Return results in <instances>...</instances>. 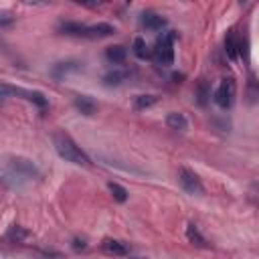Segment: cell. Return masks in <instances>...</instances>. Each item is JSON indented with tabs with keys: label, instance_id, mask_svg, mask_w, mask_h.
Masks as SVG:
<instances>
[{
	"label": "cell",
	"instance_id": "6da1fadb",
	"mask_svg": "<svg viewBox=\"0 0 259 259\" xmlns=\"http://www.w3.org/2000/svg\"><path fill=\"white\" fill-rule=\"evenodd\" d=\"M53 144H55V150L57 154L67 160V162H73L77 166H91V158L73 142V138L65 132H55L53 136Z\"/></svg>",
	"mask_w": 259,
	"mask_h": 259
},
{
	"label": "cell",
	"instance_id": "7a4b0ae2",
	"mask_svg": "<svg viewBox=\"0 0 259 259\" xmlns=\"http://www.w3.org/2000/svg\"><path fill=\"white\" fill-rule=\"evenodd\" d=\"M174 38H176V32H166L164 36H160L156 40L154 57L164 67H168V65L174 63Z\"/></svg>",
	"mask_w": 259,
	"mask_h": 259
},
{
	"label": "cell",
	"instance_id": "3957f363",
	"mask_svg": "<svg viewBox=\"0 0 259 259\" xmlns=\"http://www.w3.org/2000/svg\"><path fill=\"white\" fill-rule=\"evenodd\" d=\"M235 93H237V85H235V81L229 77V79H223V81L219 83V87L214 89L212 99H214V103H217L221 109H229V107L233 105V101H235Z\"/></svg>",
	"mask_w": 259,
	"mask_h": 259
},
{
	"label": "cell",
	"instance_id": "277c9868",
	"mask_svg": "<svg viewBox=\"0 0 259 259\" xmlns=\"http://www.w3.org/2000/svg\"><path fill=\"white\" fill-rule=\"evenodd\" d=\"M6 168L12 176L18 178H38V168L26 158H10L6 162Z\"/></svg>",
	"mask_w": 259,
	"mask_h": 259
},
{
	"label": "cell",
	"instance_id": "5b68a950",
	"mask_svg": "<svg viewBox=\"0 0 259 259\" xmlns=\"http://www.w3.org/2000/svg\"><path fill=\"white\" fill-rule=\"evenodd\" d=\"M178 184L188 194H204V186H202L200 178L192 170H188V168H180L178 170Z\"/></svg>",
	"mask_w": 259,
	"mask_h": 259
},
{
	"label": "cell",
	"instance_id": "8992f818",
	"mask_svg": "<svg viewBox=\"0 0 259 259\" xmlns=\"http://www.w3.org/2000/svg\"><path fill=\"white\" fill-rule=\"evenodd\" d=\"M101 251L105 255H113V257H125L130 253V245L119 241V239H103L101 243Z\"/></svg>",
	"mask_w": 259,
	"mask_h": 259
},
{
	"label": "cell",
	"instance_id": "52a82bcc",
	"mask_svg": "<svg viewBox=\"0 0 259 259\" xmlns=\"http://www.w3.org/2000/svg\"><path fill=\"white\" fill-rule=\"evenodd\" d=\"M140 20H142V26H146L150 30H162L166 26V18L162 14H158V12H154V10L142 12V18Z\"/></svg>",
	"mask_w": 259,
	"mask_h": 259
},
{
	"label": "cell",
	"instance_id": "ba28073f",
	"mask_svg": "<svg viewBox=\"0 0 259 259\" xmlns=\"http://www.w3.org/2000/svg\"><path fill=\"white\" fill-rule=\"evenodd\" d=\"M115 32V28L107 22H97V24H89L85 30V38H105L111 36Z\"/></svg>",
	"mask_w": 259,
	"mask_h": 259
},
{
	"label": "cell",
	"instance_id": "9c48e42d",
	"mask_svg": "<svg viewBox=\"0 0 259 259\" xmlns=\"http://www.w3.org/2000/svg\"><path fill=\"white\" fill-rule=\"evenodd\" d=\"M59 30L67 36H85L87 24H81V22H75V20H65V22L59 24Z\"/></svg>",
	"mask_w": 259,
	"mask_h": 259
},
{
	"label": "cell",
	"instance_id": "30bf717a",
	"mask_svg": "<svg viewBox=\"0 0 259 259\" xmlns=\"http://www.w3.org/2000/svg\"><path fill=\"white\" fill-rule=\"evenodd\" d=\"M239 51H241V42H239L235 30H229L227 36H225V53H227V57L231 61H235L239 57Z\"/></svg>",
	"mask_w": 259,
	"mask_h": 259
},
{
	"label": "cell",
	"instance_id": "8fae6325",
	"mask_svg": "<svg viewBox=\"0 0 259 259\" xmlns=\"http://www.w3.org/2000/svg\"><path fill=\"white\" fill-rule=\"evenodd\" d=\"M75 107L83 113V115H93L97 111V103L89 97V95H77L75 97Z\"/></svg>",
	"mask_w": 259,
	"mask_h": 259
},
{
	"label": "cell",
	"instance_id": "7c38bea8",
	"mask_svg": "<svg viewBox=\"0 0 259 259\" xmlns=\"http://www.w3.org/2000/svg\"><path fill=\"white\" fill-rule=\"evenodd\" d=\"M166 125H168L170 130H176V132H184V130L188 127V121H186V117H184L182 113H178V111H172V113H168V115H166Z\"/></svg>",
	"mask_w": 259,
	"mask_h": 259
},
{
	"label": "cell",
	"instance_id": "4fadbf2b",
	"mask_svg": "<svg viewBox=\"0 0 259 259\" xmlns=\"http://www.w3.org/2000/svg\"><path fill=\"white\" fill-rule=\"evenodd\" d=\"M105 57L109 63H123L125 57H127V49L123 45H113V47H107L105 51Z\"/></svg>",
	"mask_w": 259,
	"mask_h": 259
},
{
	"label": "cell",
	"instance_id": "5bb4252c",
	"mask_svg": "<svg viewBox=\"0 0 259 259\" xmlns=\"http://www.w3.org/2000/svg\"><path fill=\"white\" fill-rule=\"evenodd\" d=\"M12 93L24 95L28 101H32V103H34V105H38V107H47V105H49V99H47L40 91H24V89H14V87H12Z\"/></svg>",
	"mask_w": 259,
	"mask_h": 259
},
{
	"label": "cell",
	"instance_id": "9a60e30c",
	"mask_svg": "<svg viewBox=\"0 0 259 259\" xmlns=\"http://www.w3.org/2000/svg\"><path fill=\"white\" fill-rule=\"evenodd\" d=\"M186 239H188L194 247H208L206 239L200 235V231H198V229H196V225H192V223H188V225H186Z\"/></svg>",
	"mask_w": 259,
	"mask_h": 259
},
{
	"label": "cell",
	"instance_id": "2e32d148",
	"mask_svg": "<svg viewBox=\"0 0 259 259\" xmlns=\"http://www.w3.org/2000/svg\"><path fill=\"white\" fill-rule=\"evenodd\" d=\"M28 237H30V233H28L24 227H18V225H12V227L8 229V233H6V239H8L10 243H24Z\"/></svg>",
	"mask_w": 259,
	"mask_h": 259
},
{
	"label": "cell",
	"instance_id": "e0dca14e",
	"mask_svg": "<svg viewBox=\"0 0 259 259\" xmlns=\"http://www.w3.org/2000/svg\"><path fill=\"white\" fill-rule=\"evenodd\" d=\"M125 77H127V73H125V71L115 69V71H109V73L103 77V83H105L107 87H115V85H121V83L125 81Z\"/></svg>",
	"mask_w": 259,
	"mask_h": 259
},
{
	"label": "cell",
	"instance_id": "ac0fdd59",
	"mask_svg": "<svg viewBox=\"0 0 259 259\" xmlns=\"http://www.w3.org/2000/svg\"><path fill=\"white\" fill-rule=\"evenodd\" d=\"M79 69H81L79 63H71V61H69V63H59V65L53 69V75H55L57 79H61L63 75H67V73H71V71L75 73V71H79Z\"/></svg>",
	"mask_w": 259,
	"mask_h": 259
},
{
	"label": "cell",
	"instance_id": "d6986e66",
	"mask_svg": "<svg viewBox=\"0 0 259 259\" xmlns=\"http://www.w3.org/2000/svg\"><path fill=\"white\" fill-rule=\"evenodd\" d=\"M107 188H109L111 196H113L117 202H125V200H127V190H125L121 184H117V182H107Z\"/></svg>",
	"mask_w": 259,
	"mask_h": 259
},
{
	"label": "cell",
	"instance_id": "ffe728a7",
	"mask_svg": "<svg viewBox=\"0 0 259 259\" xmlns=\"http://www.w3.org/2000/svg\"><path fill=\"white\" fill-rule=\"evenodd\" d=\"M156 103H158V97L156 95H138L136 101H134V107L136 109H148V107H152Z\"/></svg>",
	"mask_w": 259,
	"mask_h": 259
},
{
	"label": "cell",
	"instance_id": "44dd1931",
	"mask_svg": "<svg viewBox=\"0 0 259 259\" xmlns=\"http://www.w3.org/2000/svg\"><path fill=\"white\" fill-rule=\"evenodd\" d=\"M132 49H134V55H136L138 59H146V57L150 55V53H148V45H146V40H144L142 36H136V38H134Z\"/></svg>",
	"mask_w": 259,
	"mask_h": 259
},
{
	"label": "cell",
	"instance_id": "7402d4cb",
	"mask_svg": "<svg viewBox=\"0 0 259 259\" xmlns=\"http://www.w3.org/2000/svg\"><path fill=\"white\" fill-rule=\"evenodd\" d=\"M196 93H198V103H200V105H206V97H210V93H208V89H206L204 83L198 85V91H196Z\"/></svg>",
	"mask_w": 259,
	"mask_h": 259
},
{
	"label": "cell",
	"instance_id": "603a6c76",
	"mask_svg": "<svg viewBox=\"0 0 259 259\" xmlns=\"http://www.w3.org/2000/svg\"><path fill=\"white\" fill-rule=\"evenodd\" d=\"M71 247H73L75 251H85V249H87V241H85V239H79V237H77V239H73Z\"/></svg>",
	"mask_w": 259,
	"mask_h": 259
},
{
	"label": "cell",
	"instance_id": "cb8c5ba5",
	"mask_svg": "<svg viewBox=\"0 0 259 259\" xmlns=\"http://www.w3.org/2000/svg\"><path fill=\"white\" fill-rule=\"evenodd\" d=\"M10 95H12V87H8V85H0V103H4Z\"/></svg>",
	"mask_w": 259,
	"mask_h": 259
},
{
	"label": "cell",
	"instance_id": "d4e9b609",
	"mask_svg": "<svg viewBox=\"0 0 259 259\" xmlns=\"http://www.w3.org/2000/svg\"><path fill=\"white\" fill-rule=\"evenodd\" d=\"M14 18L8 14V12H0V26H4V24H10Z\"/></svg>",
	"mask_w": 259,
	"mask_h": 259
},
{
	"label": "cell",
	"instance_id": "484cf974",
	"mask_svg": "<svg viewBox=\"0 0 259 259\" xmlns=\"http://www.w3.org/2000/svg\"><path fill=\"white\" fill-rule=\"evenodd\" d=\"M127 259H144V257H127Z\"/></svg>",
	"mask_w": 259,
	"mask_h": 259
}]
</instances>
